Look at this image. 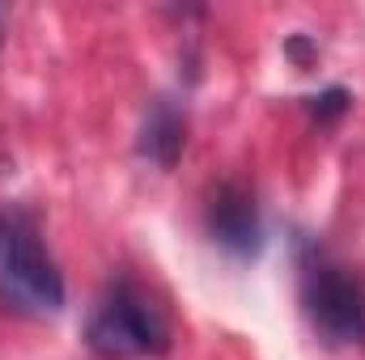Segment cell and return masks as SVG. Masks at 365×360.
<instances>
[{"label": "cell", "mask_w": 365, "mask_h": 360, "mask_svg": "<svg viewBox=\"0 0 365 360\" xmlns=\"http://www.w3.org/2000/svg\"><path fill=\"white\" fill-rule=\"evenodd\" d=\"M297 301L310 331L336 352L365 348V271L319 242H297Z\"/></svg>", "instance_id": "cell-1"}, {"label": "cell", "mask_w": 365, "mask_h": 360, "mask_svg": "<svg viewBox=\"0 0 365 360\" xmlns=\"http://www.w3.org/2000/svg\"><path fill=\"white\" fill-rule=\"evenodd\" d=\"M187 149V106H179V97L162 93L149 102L145 119H140V136H136V157L149 162L153 170H175Z\"/></svg>", "instance_id": "cell-5"}, {"label": "cell", "mask_w": 365, "mask_h": 360, "mask_svg": "<svg viewBox=\"0 0 365 360\" xmlns=\"http://www.w3.org/2000/svg\"><path fill=\"white\" fill-rule=\"evenodd\" d=\"M170 318L158 297L128 271H115L93 297L86 348L98 360H149L170 352Z\"/></svg>", "instance_id": "cell-2"}, {"label": "cell", "mask_w": 365, "mask_h": 360, "mask_svg": "<svg viewBox=\"0 0 365 360\" xmlns=\"http://www.w3.org/2000/svg\"><path fill=\"white\" fill-rule=\"evenodd\" d=\"M349 106H353V93L344 90V85H327L323 93H310V97H306V110H310L319 123H336V119H344Z\"/></svg>", "instance_id": "cell-6"}, {"label": "cell", "mask_w": 365, "mask_h": 360, "mask_svg": "<svg viewBox=\"0 0 365 360\" xmlns=\"http://www.w3.org/2000/svg\"><path fill=\"white\" fill-rule=\"evenodd\" d=\"M0 47H4V9H0Z\"/></svg>", "instance_id": "cell-7"}, {"label": "cell", "mask_w": 365, "mask_h": 360, "mask_svg": "<svg viewBox=\"0 0 365 360\" xmlns=\"http://www.w3.org/2000/svg\"><path fill=\"white\" fill-rule=\"evenodd\" d=\"M204 233L230 259H255L264 250V216L255 191L238 179L217 182L204 203Z\"/></svg>", "instance_id": "cell-4"}, {"label": "cell", "mask_w": 365, "mask_h": 360, "mask_svg": "<svg viewBox=\"0 0 365 360\" xmlns=\"http://www.w3.org/2000/svg\"><path fill=\"white\" fill-rule=\"evenodd\" d=\"M68 301L64 271L21 208H0V305L21 318H56Z\"/></svg>", "instance_id": "cell-3"}]
</instances>
